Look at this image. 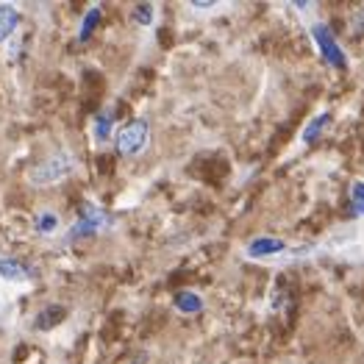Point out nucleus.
I'll list each match as a JSON object with an SVG mask.
<instances>
[{"label":"nucleus","mask_w":364,"mask_h":364,"mask_svg":"<svg viewBox=\"0 0 364 364\" xmlns=\"http://www.w3.org/2000/svg\"><path fill=\"white\" fill-rule=\"evenodd\" d=\"M78 161L70 151H56L50 153L48 159H42L39 164H33L28 170V181L33 186H53V183L64 181L75 173Z\"/></svg>","instance_id":"1"},{"label":"nucleus","mask_w":364,"mask_h":364,"mask_svg":"<svg viewBox=\"0 0 364 364\" xmlns=\"http://www.w3.org/2000/svg\"><path fill=\"white\" fill-rule=\"evenodd\" d=\"M112 223V217L103 212L97 203H92L87 200L84 206H81V214L75 217V223L67 228V234H64V242L73 245V242H84V240H92V237H97L106 225Z\"/></svg>","instance_id":"2"},{"label":"nucleus","mask_w":364,"mask_h":364,"mask_svg":"<svg viewBox=\"0 0 364 364\" xmlns=\"http://www.w3.org/2000/svg\"><path fill=\"white\" fill-rule=\"evenodd\" d=\"M151 145V125L145 120H131L125 122L120 131L114 134V148L122 159H134L142 156Z\"/></svg>","instance_id":"3"},{"label":"nucleus","mask_w":364,"mask_h":364,"mask_svg":"<svg viewBox=\"0 0 364 364\" xmlns=\"http://www.w3.org/2000/svg\"><path fill=\"white\" fill-rule=\"evenodd\" d=\"M309 33H311V39H314V45L320 50V59L326 61V67H331V70H348V53L342 50L339 39L334 36V31L328 28L326 23H311Z\"/></svg>","instance_id":"4"},{"label":"nucleus","mask_w":364,"mask_h":364,"mask_svg":"<svg viewBox=\"0 0 364 364\" xmlns=\"http://www.w3.org/2000/svg\"><path fill=\"white\" fill-rule=\"evenodd\" d=\"M317 247H323L320 253H331L336 259H364V231H359L356 225L342 228L339 234Z\"/></svg>","instance_id":"5"},{"label":"nucleus","mask_w":364,"mask_h":364,"mask_svg":"<svg viewBox=\"0 0 364 364\" xmlns=\"http://www.w3.org/2000/svg\"><path fill=\"white\" fill-rule=\"evenodd\" d=\"M289 250V242L278 237H256L245 245V259L250 262H281L284 253Z\"/></svg>","instance_id":"6"},{"label":"nucleus","mask_w":364,"mask_h":364,"mask_svg":"<svg viewBox=\"0 0 364 364\" xmlns=\"http://www.w3.org/2000/svg\"><path fill=\"white\" fill-rule=\"evenodd\" d=\"M33 275H36V270L26 264L23 259H11V256L0 259V278L9 284H23V281H31Z\"/></svg>","instance_id":"7"},{"label":"nucleus","mask_w":364,"mask_h":364,"mask_svg":"<svg viewBox=\"0 0 364 364\" xmlns=\"http://www.w3.org/2000/svg\"><path fill=\"white\" fill-rule=\"evenodd\" d=\"M92 136L95 142H109L114 136V109L106 106L92 117Z\"/></svg>","instance_id":"8"},{"label":"nucleus","mask_w":364,"mask_h":364,"mask_svg":"<svg viewBox=\"0 0 364 364\" xmlns=\"http://www.w3.org/2000/svg\"><path fill=\"white\" fill-rule=\"evenodd\" d=\"M331 120H334L331 112H317V114L304 125V131H301V142H304V145H314V142L323 136V131L331 125Z\"/></svg>","instance_id":"9"},{"label":"nucleus","mask_w":364,"mask_h":364,"mask_svg":"<svg viewBox=\"0 0 364 364\" xmlns=\"http://www.w3.org/2000/svg\"><path fill=\"white\" fill-rule=\"evenodd\" d=\"M173 309H176L178 314H186V317L200 314V311H203V298H200L198 292H192V289H181V292H176V298H173Z\"/></svg>","instance_id":"10"},{"label":"nucleus","mask_w":364,"mask_h":364,"mask_svg":"<svg viewBox=\"0 0 364 364\" xmlns=\"http://www.w3.org/2000/svg\"><path fill=\"white\" fill-rule=\"evenodd\" d=\"M64 314H67V309L64 306H45L39 314H36V320H33V328L36 331H50V328H56L61 320H64Z\"/></svg>","instance_id":"11"},{"label":"nucleus","mask_w":364,"mask_h":364,"mask_svg":"<svg viewBox=\"0 0 364 364\" xmlns=\"http://www.w3.org/2000/svg\"><path fill=\"white\" fill-rule=\"evenodd\" d=\"M100 20H103V9L95 3V6H90L87 9V14L81 17V26H78V39L81 42H90L92 33L97 31V26H100Z\"/></svg>","instance_id":"12"},{"label":"nucleus","mask_w":364,"mask_h":364,"mask_svg":"<svg viewBox=\"0 0 364 364\" xmlns=\"http://www.w3.org/2000/svg\"><path fill=\"white\" fill-rule=\"evenodd\" d=\"M33 228H36V234H42V237H53V234H59L61 228V220L56 212H39L36 214V220H33Z\"/></svg>","instance_id":"13"},{"label":"nucleus","mask_w":364,"mask_h":364,"mask_svg":"<svg viewBox=\"0 0 364 364\" xmlns=\"http://www.w3.org/2000/svg\"><path fill=\"white\" fill-rule=\"evenodd\" d=\"M17 28H20V14H17V9L0 6V42H6Z\"/></svg>","instance_id":"14"},{"label":"nucleus","mask_w":364,"mask_h":364,"mask_svg":"<svg viewBox=\"0 0 364 364\" xmlns=\"http://www.w3.org/2000/svg\"><path fill=\"white\" fill-rule=\"evenodd\" d=\"M153 20H156V6L153 3H136L134 11H131V23L136 28H148Z\"/></svg>","instance_id":"15"},{"label":"nucleus","mask_w":364,"mask_h":364,"mask_svg":"<svg viewBox=\"0 0 364 364\" xmlns=\"http://www.w3.org/2000/svg\"><path fill=\"white\" fill-rule=\"evenodd\" d=\"M350 203H353V212L364 217V181H356L350 186Z\"/></svg>","instance_id":"16"},{"label":"nucleus","mask_w":364,"mask_h":364,"mask_svg":"<svg viewBox=\"0 0 364 364\" xmlns=\"http://www.w3.org/2000/svg\"><path fill=\"white\" fill-rule=\"evenodd\" d=\"M217 6L220 3H212V0H195V3H189V9L195 14H212V11H217Z\"/></svg>","instance_id":"17"},{"label":"nucleus","mask_w":364,"mask_h":364,"mask_svg":"<svg viewBox=\"0 0 364 364\" xmlns=\"http://www.w3.org/2000/svg\"><path fill=\"white\" fill-rule=\"evenodd\" d=\"M292 6H295L301 14H309V11H314V3H292Z\"/></svg>","instance_id":"18"},{"label":"nucleus","mask_w":364,"mask_h":364,"mask_svg":"<svg viewBox=\"0 0 364 364\" xmlns=\"http://www.w3.org/2000/svg\"><path fill=\"white\" fill-rule=\"evenodd\" d=\"M142 362H145V359H142V356H136V359H134L131 364H142Z\"/></svg>","instance_id":"19"}]
</instances>
